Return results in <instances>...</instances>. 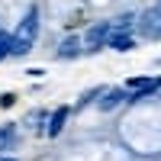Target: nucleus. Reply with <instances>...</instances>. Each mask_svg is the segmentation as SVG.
Returning <instances> with one entry per match:
<instances>
[{"label": "nucleus", "mask_w": 161, "mask_h": 161, "mask_svg": "<svg viewBox=\"0 0 161 161\" xmlns=\"http://www.w3.org/2000/svg\"><path fill=\"white\" fill-rule=\"evenodd\" d=\"M36 39H39V7H29V10H26V16L19 19L16 32H13V48H10V55H13V58H23L26 52L36 45Z\"/></svg>", "instance_id": "nucleus-1"}, {"label": "nucleus", "mask_w": 161, "mask_h": 161, "mask_svg": "<svg viewBox=\"0 0 161 161\" xmlns=\"http://www.w3.org/2000/svg\"><path fill=\"white\" fill-rule=\"evenodd\" d=\"M113 32V19H100V23H93L87 36H84V52H100L106 45V39H110Z\"/></svg>", "instance_id": "nucleus-2"}, {"label": "nucleus", "mask_w": 161, "mask_h": 161, "mask_svg": "<svg viewBox=\"0 0 161 161\" xmlns=\"http://www.w3.org/2000/svg\"><path fill=\"white\" fill-rule=\"evenodd\" d=\"M132 93H129V103H139L145 97H152V93L161 90V77H129V84H126Z\"/></svg>", "instance_id": "nucleus-3"}, {"label": "nucleus", "mask_w": 161, "mask_h": 161, "mask_svg": "<svg viewBox=\"0 0 161 161\" xmlns=\"http://www.w3.org/2000/svg\"><path fill=\"white\" fill-rule=\"evenodd\" d=\"M123 103H129V90H123V87H106L103 97L97 100V106L103 113H113L116 106H123Z\"/></svg>", "instance_id": "nucleus-4"}, {"label": "nucleus", "mask_w": 161, "mask_h": 161, "mask_svg": "<svg viewBox=\"0 0 161 161\" xmlns=\"http://www.w3.org/2000/svg\"><path fill=\"white\" fill-rule=\"evenodd\" d=\"M68 116H71V110H68V106H58V110L48 116L45 136H52V139H55V136H61V129H64V123H68Z\"/></svg>", "instance_id": "nucleus-5"}, {"label": "nucleus", "mask_w": 161, "mask_h": 161, "mask_svg": "<svg viewBox=\"0 0 161 161\" xmlns=\"http://www.w3.org/2000/svg\"><path fill=\"white\" fill-rule=\"evenodd\" d=\"M80 52H84V39L68 36V39H64V42L58 45V52H55V55H58V58H77Z\"/></svg>", "instance_id": "nucleus-6"}, {"label": "nucleus", "mask_w": 161, "mask_h": 161, "mask_svg": "<svg viewBox=\"0 0 161 161\" xmlns=\"http://www.w3.org/2000/svg\"><path fill=\"white\" fill-rule=\"evenodd\" d=\"M106 45H110V48H116V52H132V48H136V39H132L129 32H110Z\"/></svg>", "instance_id": "nucleus-7"}, {"label": "nucleus", "mask_w": 161, "mask_h": 161, "mask_svg": "<svg viewBox=\"0 0 161 161\" xmlns=\"http://www.w3.org/2000/svg\"><path fill=\"white\" fill-rule=\"evenodd\" d=\"M16 123H3L0 126V152H7V148H13L16 145Z\"/></svg>", "instance_id": "nucleus-8"}, {"label": "nucleus", "mask_w": 161, "mask_h": 161, "mask_svg": "<svg viewBox=\"0 0 161 161\" xmlns=\"http://www.w3.org/2000/svg\"><path fill=\"white\" fill-rule=\"evenodd\" d=\"M26 126H29L32 132H45V126H48V113H45V110H32L29 116H26Z\"/></svg>", "instance_id": "nucleus-9"}, {"label": "nucleus", "mask_w": 161, "mask_h": 161, "mask_svg": "<svg viewBox=\"0 0 161 161\" xmlns=\"http://www.w3.org/2000/svg\"><path fill=\"white\" fill-rule=\"evenodd\" d=\"M10 48H13V32L0 29V61H3V58H10Z\"/></svg>", "instance_id": "nucleus-10"}, {"label": "nucleus", "mask_w": 161, "mask_h": 161, "mask_svg": "<svg viewBox=\"0 0 161 161\" xmlns=\"http://www.w3.org/2000/svg\"><path fill=\"white\" fill-rule=\"evenodd\" d=\"M103 90H106V87H93V90H87L84 97H80V106H87V103H97V100L103 97Z\"/></svg>", "instance_id": "nucleus-11"}, {"label": "nucleus", "mask_w": 161, "mask_h": 161, "mask_svg": "<svg viewBox=\"0 0 161 161\" xmlns=\"http://www.w3.org/2000/svg\"><path fill=\"white\" fill-rule=\"evenodd\" d=\"M13 100H16L13 93H0V106H3V110H7V106H13Z\"/></svg>", "instance_id": "nucleus-12"}, {"label": "nucleus", "mask_w": 161, "mask_h": 161, "mask_svg": "<svg viewBox=\"0 0 161 161\" xmlns=\"http://www.w3.org/2000/svg\"><path fill=\"white\" fill-rule=\"evenodd\" d=\"M0 161H16V158H0Z\"/></svg>", "instance_id": "nucleus-13"}]
</instances>
